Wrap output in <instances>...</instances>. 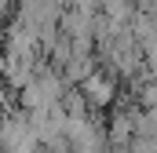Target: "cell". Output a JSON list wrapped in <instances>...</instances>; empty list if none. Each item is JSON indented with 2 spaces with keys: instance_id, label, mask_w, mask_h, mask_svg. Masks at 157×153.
Segmentation results:
<instances>
[{
  "instance_id": "cell-1",
  "label": "cell",
  "mask_w": 157,
  "mask_h": 153,
  "mask_svg": "<svg viewBox=\"0 0 157 153\" xmlns=\"http://www.w3.org/2000/svg\"><path fill=\"white\" fill-rule=\"evenodd\" d=\"M80 80H84V95H88L91 102H99V106H110V102H113V80H110V76L91 73V76H80Z\"/></svg>"
}]
</instances>
